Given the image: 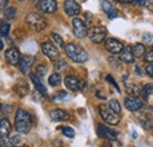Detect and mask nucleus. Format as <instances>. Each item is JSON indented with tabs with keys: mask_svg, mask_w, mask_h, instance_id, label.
<instances>
[{
	"mask_svg": "<svg viewBox=\"0 0 153 147\" xmlns=\"http://www.w3.org/2000/svg\"><path fill=\"white\" fill-rule=\"evenodd\" d=\"M26 24L28 25V27L36 32L42 31L46 26H47V21L44 17H41L38 13H30L26 17Z\"/></svg>",
	"mask_w": 153,
	"mask_h": 147,
	"instance_id": "7ed1b4c3",
	"label": "nucleus"
},
{
	"mask_svg": "<svg viewBox=\"0 0 153 147\" xmlns=\"http://www.w3.org/2000/svg\"><path fill=\"white\" fill-rule=\"evenodd\" d=\"M135 73L138 74V75H141V72H140V68H139L138 66L135 67Z\"/></svg>",
	"mask_w": 153,
	"mask_h": 147,
	"instance_id": "c03bdc74",
	"label": "nucleus"
},
{
	"mask_svg": "<svg viewBox=\"0 0 153 147\" xmlns=\"http://www.w3.org/2000/svg\"><path fill=\"white\" fill-rule=\"evenodd\" d=\"M51 38L53 40V44H56L57 46H59V47H66V45L64 44L62 38L60 37L59 34H57V33H51Z\"/></svg>",
	"mask_w": 153,
	"mask_h": 147,
	"instance_id": "bb28decb",
	"label": "nucleus"
},
{
	"mask_svg": "<svg viewBox=\"0 0 153 147\" xmlns=\"http://www.w3.org/2000/svg\"><path fill=\"white\" fill-rule=\"evenodd\" d=\"M7 4H8V0H0V7H1V10H4L7 6Z\"/></svg>",
	"mask_w": 153,
	"mask_h": 147,
	"instance_id": "79ce46f5",
	"label": "nucleus"
},
{
	"mask_svg": "<svg viewBox=\"0 0 153 147\" xmlns=\"http://www.w3.org/2000/svg\"><path fill=\"white\" fill-rule=\"evenodd\" d=\"M12 147H20V146H12Z\"/></svg>",
	"mask_w": 153,
	"mask_h": 147,
	"instance_id": "de8ad7c7",
	"label": "nucleus"
},
{
	"mask_svg": "<svg viewBox=\"0 0 153 147\" xmlns=\"http://www.w3.org/2000/svg\"><path fill=\"white\" fill-rule=\"evenodd\" d=\"M10 32V25L8 24H5V22H1V26H0V34H1V38L7 37Z\"/></svg>",
	"mask_w": 153,
	"mask_h": 147,
	"instance_id": "c756f323",
	"label": "nucleus"
},
{
	"mask_svg": "<svg viewBox=\"0 0 153 147\" xmlns=\"http://www.w3.org/2000/svg\"><path fill=\"white\" fill-rule=\"evenodd\" d=\"M48 84L52 86V87H57L61 84V76L59 73H53L52 75H50L48 78Z\"/></svg>",
	"mask_w": 153,
	"mask_h": 147,
	"instance_id": "b1692460",
	"label": "nucleus"
},
{
	"mask_svg": "<svg viewBox=\"0 0 153 147\" xmlns=\"http://www.w3.org/2000/svg\"><path fill=\"white\" fill-rule=\"evenodd\" d=\"M101 5H102V10L105 11V13L107 14V17L110 19H114L118 16L115 7L108 0H101Z\"/></svg>",
	"mask_w": 153,
	"mask_h": 147,
	"instance_id": "a211bd4d",
	"label": "nucleus"
},
{
	"mask_svg": "<svg viewBox=\"0 0 153 147\" xmlns=\"http://www.w3.org/2000/svg\"><path fill=\"white\" fill-rule=\"evenodd\" d=\"M64 82H65V86L68 90H71V91H78V90H80L81 81L76 76H74V75H67L65 78Z\"/></svg>",
	"mask_w": 153,
	"mask_h": 147,
	"instance_id": "dca6fc26",
	"label": "nucleus"
},
{
	"mask_svg": "<svg viewBox=\"0 0 153 147\" xmlns=\"http://www.w3.org/2000/svg\"><path fill=\"white\" fill-rule=\"evenodd\" d=\"M125 107L131 112H137V111L141 110L144 107V102L143 100H140L139 98H134V97H127L124 100Z\"/></svg>",
	"mask_w": 153,
	"mask_h": 147,
	"instance_id": "9d476101",
	"label": "nucleus"
},
{
	"mask_svg": "<svg viewBox=\"0 0 153 147\" xmlns=\"http://www.w3.org/2000/svg\"><path fill=\"white\" fill-rule=\"evenodd\" d=\"M0 47H1V50H2V48H4V42H2V41H1V42H0Z\"/></svg>",
	"mask_w": 153,
	"mask_h": 147,
	"instance_id": "a18cd8bd",
	"label": "nucleus"
},
{
	"mask_svg": "<svg viewBox=\"0 0 153 147\" xmlns=\"http://www.w3.org/2000/svg\"><path fill=\"white\" fill-rule=\"evenodd\" d=\"M19 1H24V0H19Z\"/></svg>",
	"mask_w": 153,
	"mask_h": 147,
	"instance_id": "8fccbe9b",
	"label": "nucleus"
},
{
	"mask_svg": "<svg viewBox=\"0 0 153 147\" xmlns=\"http://www.w3.org/2000/svg\"><path fill=\"white\" fill-rule=\"evenodd\" d=\"M138 120H139V122L144 126V128L145 129H150L151 127H152V122H151V120H150L145 114H140L139 118H138Z\"/></svg>",
	"mask_w": 153,
	"mask_h": 147,
	"instance_id": "393cba45",
	"label": "nucleus"
},
{
	"mask_svg": "<svg viewBox=\"0 0 153 147\" xmlns=\"http://www.w3.org/2000/svg\"><path fill=\"white\" fill-rule=\"evenodd\" d=\"M106 36H107V30L104 26H94L88 32V37L91 39V41H93L94 44L102 42L106 39Z\"/></svg>",
	"mask_w": 153,
	"mask_h": 147,
	"instance_id": "423d86ee",
	"label": "nucleus"
},
{
	"mask_svg": "<svg viewBox=\"0 0 153 147\" xmlns=\"http://www.w3.org/2000/svg\"><path fill=\"white\" fill-rule=\"evenodd\" d=\"M37 7L42 13H54L58 10L56 0H39Z\"/></svg>",
	"mask_w": 153,
	"mask_h": 147,
	"instance_id": "1a4fd4ad",
	"label": "nucleus"
},
{
	"mask_svg": "<svg viewBox=\"0 0 153 147\" xmlns=\"http://www.w3.org/2000/svg\"><path fill=\"white\" fill-rule=\"evenodd\" d=\"M19 137L18 135H14V137H12V138H10V143H11V145H13V146H16L14 144H17V143H19Z\"/></svg>",
	"mask_w": 153,
	"mask_h": 147,
	"instance_id": "58836bf2",
	"label": "nucleus"
},
{
	"mask_svg": "<svg viewBox=\"0 0 153 147\" xmlns=\"http://www.w3.org/2000/svg\"><path fill=\"white\" fill-rule=\"evenodd\" d=\"M32 1H37V0H32Z\"/></svg>",
	"mask_w": 153,
	"mask_h": 147,
	"instance_id": "09e8293b",
	"label": "nucleus"
},
{
	"mask_svg": "<svg viewBox=\"0 0 153 147\" xmlns=\"http://www.w3.org/2000/svg\"><path fill=\"white\" fill-rule=\"evenodd\" d=\"M61 131H62V134L66 135L67 138H74V135H76L74 129L71 128V127H62Z\"/></svg>",
	"mask_w": 153,
	"mask_h": 147,
	"instance_id": "7c9ffc66",
	"label": "nucleus"
},
{
	"mask_svg": "<svg viewBox=\"0 0 153 147\" xmlns=\"http://www.w3.org/2000/svg\"><path fill=\"white\" fill-rule=\"evenodd\" d=\"M98 133L100 135V138L102 139H107L110 141H113V140H117V137H118V133L114 132L113 129L108 128L107 126L102 125V124H99L98 125Z\"/></svg>",
	"mask_w": 153,
	"mask_h": 147,
	"instance_id": "f8f14e48",
	"label": "nucleus"
},
{
	"mask_svg": "<svg viewBox=\"0 0 153 147\" xmlns=\"http://www.w3.org/2000/svg\"><path fill=\"white\" fill-rule=\"evenodd\" d=\"M99 112H100V115L105 122H107L110 125H118L119 124L120 119H119L118 113H115L113 110H111V107L108 105H100Z\"/></svg>",
	"mask_w": 153,
	"mask_h": 147,
	"instance_id": "20e7f679",
	"label": "nucleus"
},
{
	"mask_svg": "<svg viewBox=\"0 0 153 147\" xmlns=\"http://www.w3.org/2000/svg\"><path fill=\"white\" fill-rule=\"evenodd\" d=\"M143 42L146 45H153V36L151 33H146L143 36Z\"/></svg>",
	"mask_w": 153,
	"mask_h": 147,
	"instance_id": "473e14b6",
	"label": "nucleus"
},
{
	"mask_svg": "<svg viewBox=\"0 0 153 147\" xmlns=\"http://www.w3.org/2000/svg\"><path fill=\"white\" fill-rule=\"evenodd\" d=\"M152 50H153V47H152Z\"/></svg>",
	"mask_w": 153,
	"mask_h": 147,
	"instance_id": "3c124183",
	"label": "nucleus"
},
{
	"mask_svg": "<svg viewBox=\"0 0 153 147\" xmlns=\"http://www.w3.org/2000/svg\"><path fill=\"white\" fill-rule=\"evenodd\" d=\"M36 72H37V75H38L39 78H44L45 76V74H46V72H47V66H44V65H40V66H38L37 67V70H36Z\"/></svg>",
	"mask_w": 153,
	"mask_h": 147,
	"instance_id": "2f4dec72",
	"label": "nucleus"
},
{
	"mask_svg": "<svg viewBox=\"0 0 153 147\" xmlns=\"http://www.w3.org/2000/svg\"><path fill=\"white\" fill-rule=\"evenodd\" d=\"M150 111H151V112H153V107H150Z\"/></svg>",
	"mask_w": 153,
	"mask_h": 147,
	"instance_id": "49530a36",
	"label": "nucleus"
},
{
	"mask_svg": "<svg viewBox=\"0 0 153 147\" xmlns=\"http://www.w3.org/2000/svg\"><path fill=\"white\" fill-rule=\"evenodd\" d=\"M106 80H107L108 82H111V84H112V85L114 86L115 88H117V91L120 93V88H119V85H118V84L115 82V80L113 79V76H112V75H107V76H106Z\"/></svg>",
	"mask_w": 153,
	"mask_h": 147,
	"instance_id": "c9c22d12",
	"label": "nucleus"
},
{
	"mask_svg": "<svg viewBox=\"0 0 153 147\" xmlns=\"http://www.w3.org/2000/svg\"><path fill=\"white\" fill-rule=\"evenodd\" d=\"M33 125V120L31 114L27 111L19 108L16 113V119H14V127L16 129L21 133V134H26L28 133Z\"/></svg>",
	"mask_w": 153,
	"mask_h": 147,
	"instance_id": "f257e3e1",
	"label": "nucleus"
},
{
	"mask_svg": "<svg viewBox=\"0 0 153 147\" xmlns=\"http://www.w3.org/2000/svg\"><path fill=\"white\" fill-rule=\"evenodd\" d=\"M133 54L135 58H140V56H143V55H145L146 53V47H145V45L144 44H135L133 47Z\"/></svg>",
	"mask_w": 153,
	"mask_h": 147,
	"instance_id": "5701e85b",
	"label": "nucleus"
},
{
	"mask_svg": "<svg viewBox=\"0 0 153 147\" xmlns=\"http://www.w3.org/2000/svg\"><path fill=\"white\" fill-rule=\"evenodd\" d=\"M72 28H73V34L79 39H84L86 36H88L87 26L85 21L80 18H73L72 20Z\"/></svg>",
	"mask_w": 153,
	"mask_h": 147,
	"instance_id": "39448f33",
	"label": "nucleus"
},
{
	"mask_svg": "<svg viewBox=\"0 0 153 147\" xmlns=\"http://www.w3.org/2000/svg\"><path fill=\"white\" fill-rule=\"evenodd\" d=\"M33 61H34V58L28 54H25L21 56L19 62V68L22 74H28L31 68H32V65H33Z\"/></svg>",
	"mask_w": 153,
	"mask_h": 147,
	"instance_id": "ddd939ff",
	"label": "nucleus"
},
{
	"mask_svg": "<svg viewBox=\"0 0 153 147\" xmlns=\"http://www.w3.org/2000/svg\"><path fill=\"white\" fill-rule=\"evenodd\" d=\"M41 50H42V53L46 55L50 60L52 61H57L60 58V53L58 51V48L56 47L54 44L52 42H44L41 45Z\"/></svg>",
	"mask_w": 153,
	"mask_h": 147,
	"instance_id": "0eeeda50",
	"label": "nucleus"
},
{
	"mask_svg": "<svg viewBox=\"0 0 153 147\" xmlns=\"http://www.w3.org/2000/svg\"><path fill=\"white\" fill-rule=\"evenodd\" d=\"M31 80H32V82L34 84V87H36V90H37L39 93H41V94H46V93H47V88L45 87L42 79L39 78L37 74L36 73L31 74Z\"/></svg>",
	"mask_w": 153,
	"mask_h": 147,
	"instance_id": "6ab92c4d",
	"label": "nucleus"
},
{
	"mask_svg": "<svg viewBox=\"0 0 153 147\" xmlns=\"http://www.w3.org/2000/svg\"><path fill=\"white\" fill-rule=\"evenodd\" d=\"M108 106L111 107V110H113L115 113H118V114L121 112L120 104H119V101H118L117 99H112V100H110V102H108Z\"/></svg>",
	"mask_w": 153,
	"mask_h": 147,
	"instance_id": "cd10ccee",
	"label": "nucleus"
},
{
	"mask_svg": "<svg viewBox=\"0 0 153 147\" xmlns=\"http://www.w3.org/2000/svg\"><path fill=\"white\" fill-rule=\"evenodd\" d=\"M110 147H123V145H121V143H119L117 140H113V141H111Z\"/></svg>",
	"mask_w": 153,
	"mask_h": 147,
	"instance_id": "a19ab883",
	"label": "nucleus"
},
{
	"mask_svg": "<svg viewBox=\"0 0 153 147\" xmlns=\"http://www.w3.org/2000/svg\"><path fill=\"white\" fill-rule=\"evenodd\" d=\"M11 124L6 118H2L0 121V135L1 139H7V137L11 133Z\"/></svg>",
	"mask_w": 153,
	"mask_h": 147,
	"instance_id": "aec40b11",
	"label": "nucleus"
},
{
	"mask_svg": "<svg viewBox=\"0 0 153 147\" xmlns=\"http://www.w3.org/2000/svg\"><path fill=\"white\" fill-rule=\"evenodd\" d=\"M118 2H121V4H132L134 0H115Z\"/></svg>",
	"mask_w": 153,
	"mask_h": 147,
	"instance_id": "37998d69",
	"label": "nucleus"
},
{
	"mask_svg": "<svg viewBox=\"0 0 153 147\" xmlns=\"http://www.w3.org/2000/svg\"><path fill=\"white\" fill-rule=\"evenodd\" d=\"M14 91L17 94H19L20 97H25L27 95L28 92H30V87H28V84L24 80H19L17 82V85L14 86Z\"/></svg>",
	"mask_w": 153,
	"mask_h": 147,
	"instance_id": "412c9836",
	"label": "nucleus"
},
{
	"mask_svg": "<svg viewBox=\"0 0 153 147\" xmlns=\"http://www.w3.org/2000/svg\"><path fill=\"white\" fill-rule=\"evenodd\" d=\"M65 51H66L67 56L76 64L86 62L88 59V54L86 53V51L76 44H67L65 47Z\"/></svg>",
	"mask_w": 153,
	"mask_h": 147,
	"instance_id": "f03ea898",
	"label": "nucleus"
},
{
	"mask_svg": "<svg viewBox=\"0 0 153 147\" xmlns=\"http://www.w3.org/2000/svg\"><path fill=\"white\" fill-rule=\"evenodd\" d=\"M64 10H65L66 14L70 16V17L79 16V13L81 11L79 4L76 2V0H65V2H64Z\"/></svg>",
	"mask_w": 153,
	"mask_h": 147,
	"instance_id": "9b49d317",
	"label": "nucleus"
},
{
	"mask_svg": "<svg viewBox=\"0 0 153 147\" xmlns=\"http://www.w3.org/2000/svg\"><path fill=\"white\" fill-rule=\"evenodd\" d=\"M119 58L125 64H133L134 59H135V56L133 54V48L131 46H126L123 50V52L119 54Z\"/></svg>",
	"mask_w": 153,
	"mask_h": 147,
	"instance_id": "2eb2a0df",
	"label": "nucleus"
},
{
	"mask_svg": "<svg viewBox=\"0 0 153 147\" xmlns=\"http://www.w3.org/2000/svg\"><path fill=\"white\" fill-rule=\"evenodd\" d=\"M105 47H106V50H107L110 53H112V54H120V53L123 52V50L125 48L124 45H123L119 40L114 39V38H108V39H106V41H105Z\"/></svg>",
	"mask_w": 153,
	"mask_h": 147,
	"instance_id": "6e6552de",
	"label": "nucleus"
},
{
	"mask_svg": "<svg viewBox=\"0 0 153 147\" xmlns=\"http://www.w3.org/2000/svg\"><path fill=\"white\" fill-rule=\"evenodd\" d=\"M5 58H6V60L10 65H19L21 55H20V52L17 48L11 47L5 52Z\"/></svg>",
	"mask_w": 153,
	"mask_h": 147,
	"instance_id": "4468645a",
	"label": "nucleus"
},
{
	"mask_svg": "<svg viewBox=\"0 0 153 147\" xmlns=\"http://www.w3.org/2000/svg\"><path fill=\"white\" fill-rule=\"evenodd\" d=\"M153 92V84H147L146 86H144L143 88V92H141V95H143V99L144 100H147L150 94Z\"/></svg>",
	"mask_w": 153,
	"mask_h": 147,
	"instance_id": "a878e982",
	"label": "nucleus"
},
{
	"mask_svg": "<svg viewBox=\"0 0 153 147\" xmlns=\"http://www.w3.org/2000/svg\"><path fill=\"white\" fill-rule=\"evenodd\" d=\"M16 13H17V8L16 7H8V8H6L4 16H5L6 19H13L14 16H16Z\"/></svg>",
	"mask_w": 153,
	"mask_h": 147,
	"instance_id": "c85d7f7f",
	"label": "nucleus"
},
{
	"mask_svg": "<svg viewBox=\"0 0 153 147\" xmlns=\"http://www.w3.org/2000/svg\"><path fill=\"white\" fill-rule=\"evenodd\" d=\"M145 71H146V73L149 74L150 76H153V64H149L145 67Z\"/></svg>",
	"mask_w": 153,
	"mask_h": 147,
	"instance_id": "4c0bfd02",
	"label": "nucleus"
},
{
	"mask_svg": "<svg viewBox=\"0 0 153 147\" xmlns=\"http://www.w3.org/2000/svg\"><path fill=\"white\" fill-rule=\"evenodd\" d=\"M66 67H67V64L64 60H60V61H58L57 64H56V71H60V70L66 68Z\"/></svg>",
	"mask_w": 153,
	"mask_h": 147,
	"instance_id": "f704fd0d",
	"label": "nucleus"
},
{
	"mask_svg": "<svg viewBox=\"0 0 153 147\" xmlns=\"http://www.w3.org/2000/svg\"><path fill=\"white\" fill-rule=\"evenodd\" d=\"M126 92L130 97H134V98H138L141 92H143V88L139 86V85H134V84H130V85H126Z\"/></svg>",
	"mask_w": 153,
	"mask_h": 147,
	"instance_id": "4be33fe9",
	"label": "nucleus"
},
{
	"mask_svg": "<svg viewBox=\"0 0 153 147\" xmlns=\"http://www.w3.org/2000/svg\"><path fill=\"white\" fill-rule=\"evenodd\" d=\"M145 60L149 62V64H153V50L149 51L145 53Z\"/></svg>",
	"mask_w": 153,
	"mask_h": 147,
	"instance_id": "e433bc0d",
	"label": "nucleus"
},
{
	"mask_svg": "<svg viewBox=\"0 0 153 147\" xmlns=\"http://www.w3.org/2000/svg\"><path fill=\"white\" fill-rule=\"evenodd\" d=\"M133 4L138 5V6H145L146 5V0H134Z\"/></svg>",
	"mask_w": 153,
	"mask_h": 147,
	"instance_id": "ea45409f",
	"label": "nucleus"
},
{
	"mask_svg": "<svg viewBox=\"0 0 153 147\" xmlns=\"http://www.w3.org/2000/svg\"><path fill=\"white\" fill-rule=\"evenodd\" d=\"M67 97H68V95H67L66 92H58L57 94L53 95V99H54V100H64V99L67 98Z\"/></svg>",
	"mask_w": 153,
	"mask_h": 147,
	"instance_id": "72a5a7b5",
	"label": "nucleus"
},
{
	"mask_svg": "<svg viewBox=\"0 0 153 147\" xmlns=\"http://www.w3.org/2000/svg\"><path fill=\"white\" fill-rule=\"evenodd\" d=\"M50 117L53 121H64V120H68L70 119V114L64 110H60V108H57V110H53L51 113H50Z\"/></svg>",
	"mask_w": 153,
	"mask_h": 147,
	"instance_id": "f3484780",
	"label": "nucleus"
}]
</instances>
